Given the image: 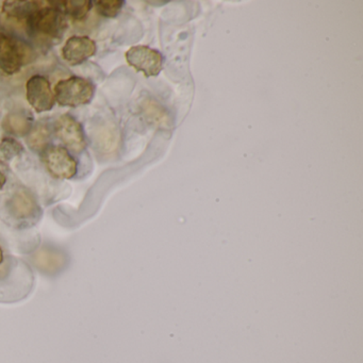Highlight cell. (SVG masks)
I'll use <instances>...</instances> for the list:
<instances>
[{
	"label": "cell",
	"mask_w": 363,
	"mask_h": 363,
	"mask_svg": "<svg viewBox=\"0 0 363 363\" xmlns=\"http://www.w3.org/2000/svg\"><path fill=\"white\" fill-rule=\"evenodd\" d=\"M57 138L74 152H82L86 148V139L82 124L69 114L60 116L55 123Z\"/></svg>",
	"instance_id": "obj_6"
},
{
	"label": "cell",
	"mask_w": 363,
	"mask_h": 363,
	"mask_svg": "<svg viewBox=\"0 0 363 363\" xmlns=\"http://www.w3.org/2000/svg\"><path fill=\"white\" fill-rule=\"evenodd\" d=\"M127 63L146 77L158 76L163 69V56L159 50L148 46H133L125 55Z\"/></svg>",
	"instance_id": "obj_5"
},
{
	"label": "cell",
	"mask_w": 363,
	"mask_h": 363,
	"mask_svg": "<svg viewBox=\"0 0 363 363\" xmlns=\"http://www.w3.org/2000/svg\"><path fill=\"white\" fill-rule=\"evenodd\" d=\"M3 35V33H1V25H0V35Z\"/></svg>",
	"instance_id": "obj_19"
},
{
	"label": "cell",
	"mask_w": 363,
	"mask_h": 363,
	"mask_svg": "<svg viewBox=\"0 0 363 363\" xmlns=\"http://www.w3.org/2000/svg\"><path fill=\"white\" fill-rule=\"evenodd\" d=\"M6 182H7V178H6L5 174L0 171V189L4 188V186L6 184Z\"/></svg>",
	"instance_id": "obj_17"
},
{
	"label": "cell",
	"mask_w": 363,
	"mask_h": 363,
	"mask_svg": "<svg viewBox=\"0 0 363 363\" xmlns=\"http://www.w3.org/2000/svg\"><path fill=\"white\" fill-rule=\"evenodd\" d=\"M10 213L18 220L33 218L38 210V203L33 195L27 190H18L9 201Z\"/></svg>",
	"instance_id": "obj_9"
},
{
	"label": "cell",
	"mask_w": 363,
	"mask_h": 363,
	"mask_svg": "<svg viewBox=\"0 0 363 363\" xmlns=\"http://www.w3.org/2000/svg\"><path fill=\"white\" fill-rule=\"evenodd\" d=\"M27 21L31 37L43 43L58 42L67 27L65 13L54 6L38 10Z\"/></svg>",
	"instance_id": "obj_1"
},
{
	"label": "cell",
	"mask_w": 363,
	"mask_h": 363,
	"mask_svg": "<svg viewBox=\"0 0 363 363\" xmlns=\"http://www.w3.org/2000/svg\"><path fill=\"white\" fill-rule=\"evenodd\" d=\"M26 91L27 101L38 113L50 111L54 108L56 99L50 82L44 76L31 77L27 82Z\"/></svg>",
	"instance_id": "obj_7"
},
{
	"label": "cell",
	"mask_w": 363,
	"mask_h": 363,
	"mask_svg": "<svg viewBox=\"0 0 363 363\" xmlns=\"http://www.w3.org/2000/svg\"><path fill=\"white\" fill-rule=\"evenodd\" d=\"M44 164L52 177L57 179H72L77 174V161L61 146H48L42 155Z\"/></svg>",
	"instance_id": "obj_4"
},
{
	"label": "cell",
	"mask_w": 363,
	"mask_h": 363,
	"mask_svg": "<svg viewBox=\"0 0 363 363\" xmlns=\"http://www.w3.org/2000/svg\"><path fill=\"white\" fill-rule=\"evenodd\" d=\"M38 1L31 0H10L5 1L3 6V12L10 18H18V20H28L40 8Z\"/></svg>",
	"instance_id": "obj_11"
},
{
	"label": "cell",
	"mask_w": 363,
	"mask_h": 363,
	"mask_svg": "<svg viewBox=\"0 0 363 363\" xmlns=\"http://www.w3.org/2000/svg\"><path fill=\"white\" fill-rule=\"evenodd\" d=\"M123 6L124 1L122 0H101L96 3V9L101 16L113 18L118 16Z\"/></svg>",
	"instance_id": "obj_16"
},
{
	"label": "cell",
	"mask_w": 363,
	"mask_h": 363,
	"mask_svg": "<svg viewBox=\"0 0 363 363\" xmlns=\"http://www.w3.org/2000/svg\"><path fill=\"white\" fill-rule=\"evenodd\" d=\"M3 128L10 135L25 137L28 135L33 128V118L25 111L11 112L4 118Z\"/></svg>",
	"instance_id": "obj_10"
},
{
	"label": "cell",
	"mask_w": 363,
	"mask_h": 363,
	"mask_svg": "<svg viewBox=\"0 0 363 363\" xmlns=\"http://www.w3.org/2000/svg\"><path fill=\"white\" fill-rule=\"evenodd\" d=\"M30 54V50L24 42L8 35H0V69L8 75L20 72Z\"/></svg>",
	"instance_id": "obj_3"
},
{
	"label": "cell",
	"mask_w": 363,
	"mask_h": 363,
	"mask_svg": "<svg viewBox=\"0 0 363 363\" xmlns=\"http://www.w3.org/2000/svg\"><path fill=\"white\" fill-rule=\"evenodd\" d=\"M24 147L12 138H5L0 142V160L10 161L22 154Z\"/></svg>",
	"instance_id": "obj_15"
},
{
	"label": "cell",
	"mask_w": 363,
	"mask_h": 363,
	"mask_svg": "<svg viewBox=\"0 0 363 363\" xmlns=\"http://www.w3.org/2000/svg\"><path fill=\"white\" fill-rule=\"evenodd\" d=\"M95 86L86 78L74 77L61 80L55 86V99L63 107H78L91 103Z\"/></svg>",
	"instance_id": "obj_2"
},
{
	"label": "cell",
	"mask_w": 363,
	"mask_h": 363,
	"mask_svg": "<svg viewBox=\"0 0 363 363\" xmlns=\"http://www.w3.org/2000/svg\"><path fill=\"white\" fill-rule=\"evenodd\" d=\"M35 263L42 271L46 272V273H54L55 271L62 267L65 261H63L62 257L60 255L46 252H40L39 255H37Z\"/></svg>",
	"instance_id": "obj_14"
},
{
	"label": "cell",
	"mask_w": 363,
	"mask_h": 363,
	"mask_svg": "<svg viewBox=\"0 0 363 363\" xmlns=\"http://www.w3.org/2000/svg\"><path fill=\"white\" fill-rule=\"evenodd\" d=\"M96 54V44L89 37L69 38L62 48V57L71 65H79Z\"/></svg>",
	"instance_id": "obj_8"
},
{
	"label": "cell",
	"mask_w": 363,
	"mask_h": 363,
	"mask_svg": "<svg viewBox=\"0 0 363 363\" xmlns=\"http://www.w3.org/2000/svg\"><path fill=\"white\" fill-rule=\"evenodd\" d=\"M3 261H4V252H3V250H1V248H0V264H1V263H3Z\"/></svg>",
	"instance_id": "obj_18"
},
{
	"label": "cell",
	"mask_w": 363,
	"mask_h": 363,
	"mask_svg": "<svg viewBox=\"0 0 363 363\" xmlns=\"http://www.w3.org/2000/svg\"><path fill=\"white\" fill-rule=\"evenodd\" d=\"M50 5L58 8L65 13L75 20L82 21L88 16L89 12L92 9V1L90 0H69V1H50Z\"/></svg>",
	"instance_id": "obj_12"
},
{
	"label": "cell",
	"mask_w": 363,
	"mask_h": 363,
	"mask_svg": "<svg viewBox=\"0 0 363 363\" xmlns=\"http://www.w3.org/2000/svg\"><path fill=\"white\" fill-rule=\"evenodd\" d=\"M50 138V135L48 127L39 125L35 128L31 129L30 133L27 135V142H28L29 147L31 150L43 152L46 147H48Z\"/></svg>",
	"instance_id": "obj_13"
}]
</instances>
